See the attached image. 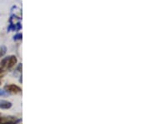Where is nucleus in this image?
Returning a JSON list of instances; mask_svg holds the SVG:
<instances>
[{
  "instance_id": "nucleus-1",
  "label": "nucleus",
  "mask_w": 150,
  "mask_h": 124,
  "mask_svg": "<svg viewBox=\"0 0 150 124\" xmlns=\"http://www.w3.org/2000/svg\"><path fill=\"white\" fill-rule=\"evenodd\" d=\"M4 90L9 93H19L22 92V89L21 87H18V85H15V84H9V85H6L4 87Z\"/></svg>"
},
{
  "instance_id": "nucleus-2",
  "label": "nucleus",
  "mask_w": 150,
  "mask_h": 124,
  "mask_svg": "<svg viewBox=\"0 0 150 124\" xmlns=\"http://www.w3.org/2000/svg\"><path fill=\"white\" fill-rule=\"evenodd\" d=\"M6 60V68H12L13 66H15V64L17 63V58L15 56H10V57H7L5 58Z\"/></svg>"
},
{
  "instance_id": "nucleus-3",
  "label": "nucleus",
  "mask_w": 150,
  "mask_h": 124,
  "mask_svg": "<svg viewBox=\"0 0 150 124\" xmlns=\"http://www.w3.org/2000/svg\"><path fill=\"white\" fill-rule=\"evenodd\" d=\"M13 104L11 102L7 100H0V108L1 109H9L12 108Z\"/></svg>"
},
{
  "instance_id": "nucleus-4",
  "label": "nucleus",
  "mask_w": 150,
  "mask_h": 124,
  "mask_svg": "<svg viewBox=\"0 0 150 124\" xmlns=\"http://www.w3.org/2000/svg\"><path fill=\"white\" fill-rule=\"evenodd\" d=\"M6 51H7V49H6L5 46H2V47L0 48V58L3 57V56L6 53Z\"/></svg>"
},
{
  "instance_id": "nucleus-5",
  "label": "nucleus",
  "mask_w": 150,
  "mask_h": 124,
  "mask_svg": "<svg viewBox=\"0 0 150 124\" xmlns=\"http://www.w3.org/2000/svg\"><path fill=\"white\" fill-rule=\"evenodd\" d=\"M8 94L9 93L5 90L0 89V97H5V96H8Z\"/></svg>"
},
{
  "instance_id": "nucleus-6",
  "label": "nucleus",
  "mask_w": 150,
  "mask_h": 124,
  "mask_svg": "<svg viewBox=\"0 0 150 124\" xmlns=\"http://www.w3.org/2000/svg\"><path fill=\"white\" fill-rule=\"evenodd\" d=\"M22 38V34H18L16 36H14V39L17 40V39H21Z\"/></svg>"
},
{
  "instance_id": "nucleus-7",
  "label": "nucleus",
  "mask_w": 150,
  "mask_h": 124,
  "mask_svg": "<svg viewBox=\"0 0 150 124\" xmlns=\"http://www.w3.org/2000/svg\"><path fill=\"white\" fill-rule=\"evenodd\" d=\"M2 122H3V118H2V117H0V124L2 123Z\"/></svg>"
}]
</instances>
